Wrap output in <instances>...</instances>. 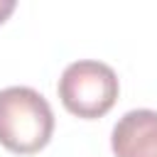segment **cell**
Wrapping results in <instances>:
<instances>
[{
	"mask_svg": "<svg viewBox=\"0 0 157 157\" xmlns=\"http://www.w3.org/2000/svg\"><path fill=\"white\" fill-rule=\"evenodd\" d=\"M54 132V113L47 98L29 86L0 91V145L17 155L39 152Z\"/></svg>",
	"mask_w": 157,
	"mask_h": 157,
	"instance_id": "1",
	"label": "cell"
},
{
	"mask_svg": "<svg viewBox=\"0 0 157 157\" xmlns=\"http://www.w3.org/2000/svg\"><path fill=\"white\" fill-rule=\"evenodd\" d=\"M59 98L64 108L78 118H101L118 98V76L103 61H74L59 78Z\"/></svg>",
	"mask_w": 157,
	"mask_h": 157,
	"instance_id": "2",
	"label": "cell"
},
{
	"mask_svg": "<svg viewBox=\"0 0 157 157\" xmlns=\"http://www.w3.org/2000/svg\"><path fill=\"white\" fill-rule=\"evenodd\" d=\"M110 147L115 157H157V110H128L113 128Z\"/></svg>",
	"mask_w": 157,
	"mask_h": 157,
	"instance_id": "3",
	"label": "cell"
},
{
	"mask_svg": "<svg viewBox=\"0 0 157 157\" xmlns=\"http://www.w3.org/2000/svg\"><path fill=\"white\" fill-rule=\"evenodd\" d=\"M12 10H15V0H0V25L10 17Z\"/></svg>",
	"mask_w": 157,
	"mask_h": 157,
	"instance_id": "4",
	"label": "cell"
}]
</instances>
